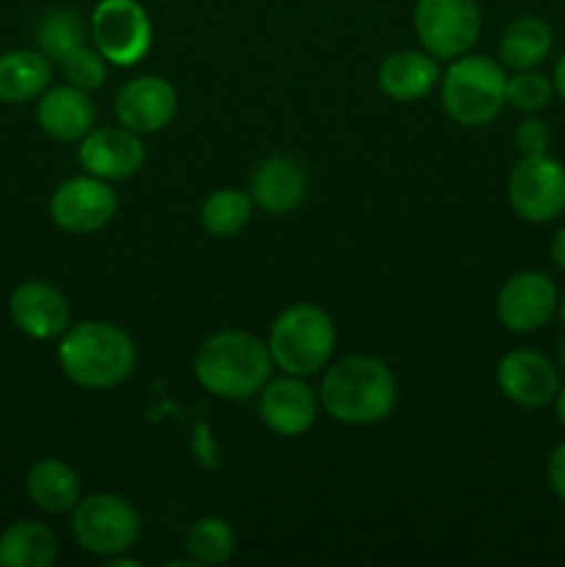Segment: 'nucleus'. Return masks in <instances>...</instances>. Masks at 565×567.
Instances as JSON below:
<instances>
[{"mask_svg": "<svg viewBox=\"0 0 565 567\" xmlns=\"http://www.w3.org/2000/svg\"><path fill=\"white\" fill-rule=\"evenodd\" d=\"M53 81V61L39 50L0 53V103L20 105L37 100Z\"/></svg>", "mask_w": 565, "mask_h": 567, "instance_id": "obj_21", "label": "nucleus"}, {"mask_svg": "<svg viewBox=\"0 0 565 567\" xmlns=\"http://www.w3.org/2000/svg\"><path fill=\"white\" fill-rule=\"evenodd\" d=\"M546 480L554 496L565 504V443H559V446L552 452V457H548Z\"/></svg>", "mask_w": 565, "mask_h": 567, "instance_id": "obj_30", "label": "nucleus"}, {"mask_svg": "<svg viewBox=\"0 0 565 567\" xmlns=\"http://www.w3.org/2000/svg\"><path fill=\"white\" fill-rule=\"evenodd\" d=\"M552 44L554 33L546 20L532 14L515 17L513 22H507L502 39H499V61H502L504 70L513 72L535 70L552 53Z\"/></svg>", "mask_w": 565, "mask_h": 567, "instance_id": "obj_22", "label": "nucleus"}, {"mask_svg": "<svg viewBox=\"0 0 565 567\" xmlns=\"http://www.w3.org/2000/svg\"><path fill=\"white\" fill-rule=\"evenodd\" d=\"M37 44L39 53H44L50 61L61 64L64 55H70L72 50L86 44V25H83L81 14L75 9H50L39 20Z\"/></svg>", "mask_w": 565, "mask_h": 567, "instance_id": "obj_25", "label": "nucleus"}, {"mask_svg": "<svg viewBox=\"0 0 565 567\" xmlns=\"http://www.w3.org/2000/svg\"><path fill=\"white\" fill-rule=\"evenodd\" d=\"M9 313L17 330L33 341H55L70 327V302L44 280H25L11 291Z\"/></svg>", "mask_w": 565, "mask_h": 567, "instance_id": "obj_16", "label": "nucleus"}, {"mask_svg": "<svg viewBox=\"0 0 565 567\" xmlns=\"http://www.w3.org/2000/svg\"><path fill=\"white\" fill-rule=\"evenodd\" d=\"M269 343L244 330H222L194 354V377L210 396L244 402L271 380Z\"/></svg>", "mask_w": 565, "mask_h": 567, "instance_id": "obj_3", "label": "nucleus"}, {"mask_svg": "<svg viewBox=\"0 0 565 567\" xmlns=\"http://www.w3.org/2000/svg\"><path fill=\"white\" fill-rule=\"evenodd\" d=\"M557 302L559 291L552 277L543 271H521L499 288L496 316L510 332L530 336L552 321Z\"/></svg>", "mask_w": 565, "mask_h": 567, "instance_id": "obj_11", "label": "nucleus"}, {"mask_svg": "<svg viewBox=\"0 0 565 567\" xmlns=\"http://www.w3.org/2000/svg\"><path fill=\"white\" fill-rule=\"evenodd\" d=\"M557 363L565 369V338L557 343Z\"/></svg>", "mask_w": 565, "mask_h": 567, "instance_id": "obj_34", "label": "nucleus"}, {"mask_svg": "<svg viewBox=\"0 0 565 567\" xmlns=\"http://www.w3.org/2000/svg\"><path fill=\"white\" fill-rule=\"evenodd\" d=\"M557 313H559V321L565 324V293H559V302H557Z\"/></svg>", "mask_w": 565, "mask_h": 567, "instance_id": "obj_35", "label": "nucleus"}, {"mask_svg": "<svg viewBox=\"0 0 565 567\" xmlns=\"http://www.w3.org/2000/svg\"><path fill=\"white\" fill-rule=\"evenodd\" d=\"M552 83H554V92L565 100V53H563V59L557 61V66H554Z\"/></svg>", "mask_w": 565, "mask_h": 567, "instance_id": "obj_32", "label": "nucleus"}, {"mask_svg": "<svg viewBox=\"0 0 565 567\" xmlns=\"http://www.w3.org/2000/svg\"><path fill=\"white\" fill-rule=\"evenodd\" d=\"M59 363L72 385L109 391L131 377L136 365V343L111 321H78L61 336Z\"/></svg>", "mask_w": 565, "mask_h": 567, "instance_id": "obj_2", "label": "nucleus"}, {"mask_svg": "<svg viewBox=\"0 0 565 567\" xmlns=\"http://www.w3.org/2000/svg\"><path fill=\"white\" fill-rule=\"evenodd\" d=\"M319 402L338 424L371 426L393 413L397 380L380 358L349 354L327 369Z\"/></svg>", "mask_w": 565, "mask_h": 567, "instance_id": "obj_1", "label": "nucleus"}, {"mask_svg": "<svg viewBox=\"0 0 565 567\" xmlns=\"http://www.w3.org/2000/svg\"><path fill=\"white\" fill-rule=\"evenodd\" d=\"M186 548L197 565H222L236 551V532L225 518L194 520L186 535Z\"/></svg>", "mask_w": 565, "mask_h": 567, "instance_id": "obj_26", "label": "nucleus"}, {"mask_svg": "<svg viewBox=\"0 0 565 567\" xmlns=\"http://www.w3.org/2000/svg\"><path fill=\"white\" fill-rule=\"evenodd\" d=\"M415 37L438 61H454L474 48L482 31L476 0H419L413 11Z\"/></svg>", "mask_w": 565, "mask_h": 567, "instance_id": "obj_7", "label": "nucleus"}, {"mask_svg": "<svg viewBox=\"0 0 565 567\" xmlns=\"http://www.w3.org/2000/svg\"><path fill=\"white\" fill-rule=\"evenodd\" d=\"M554 410H557L559 426H563V430H565V382H563V385H559L557 396H554Z\"/></svg>", "mask_w": 565, "mask_h": 567, "instance_id": "obj_33", "label": "nucleus"}, {"mask_svg": "<svg viewBox=\"0 0 565 567\" xmlns=\"http://www.w3.org/2000/svg\"><path fill=\"white\" fill-rule=\"evenodd\" d=\"M55 557V532L39 520H17L0 535V567H50Z\"/></svg>", "mask_w": 565, "mask_h": 567, "instance_id": "obj_23", "label": "nucleus"}, {"mask_svg": "<svg viewBox=\"0 0 565 567\" xmlns=\"http://www.w3.org/2000/svg\"><path fill=\"white\" fill-rule=\"evenodd\" d=\"M59 66L66 83L83 89V92H94L109 81V61L97 48H89V44H81L70 55H64Z\"/></svg>", "mask_w": 565, "mask_h": 567, "instance_id": "obj_27", "label": "nucleus"}, {"mask_svg": "<svg viewBox=\"0 0 565 567\" xmlns=\"http://www.w3.org/2000/svg\"><path fill=\"white\" fill-rule=\"evenodd\" d=\"M37 122L55 142H81L97 122V109L89 92L72 83H61L39 94Z\"/></svg>", "mask_w": 565, "mask_h": 567, "instance_id": "obj_18", "label": "nucleus"}, {"mask_svg": "<svg viewBox=\"0 0 565 567\" xmlns=\"http://www.w3.org/2000/svg\"><path fill=\"white\" fill-rule=\"evenodd\" d=\"M72 537L94 557L125 554L142 532L138 509L116 493H92L72 507Z\"/></svg>", "mask_w": 565, "mask_h": 567, "instance_id": "obj_6", "label": "nucleus"}, {"mask_svg": "<svg viewBox=\"0 0 565 567\" xmlns=\"http://www.w3.org/2000/svg\"><path fill=\"white\" fill-rule=\"evenodd\" d=\"M319 396L302 377H277L260 388L258 413L260 421L269 426L275 435L297 437L305 435L316 424L319 415Z\"/></svg>", "mask_w": 565, "mask_h": 567, "instance_id": "obj_15", "label": "nucleus"}, {"mask_svg": "<svg viewBox=\"0 0 565 567\" xmlns=\"http://www.w3.org/2000/svg\"><path fill=\"white\" fill-rule=\"evenodd\" d=\"M266 343L282 374L310 377L325 369L336 352V324L319 305L297 302L277 316Z\"/></svg>", "mask_w": 565, "mask_h": 567, "instance_id": "obj_5", "label": "nucleus"}, {"mask_svg": "<svg viewBox=\"0 0 565 567\" xmlns=\"http://www.w3.org/2000/svg\"><path fill=\"white\" fill-rule=\"evenodd\" d=\"M548 144H552V133H548L546 122H541L537 116H526L515 127V147H518L521 155L548 153Z\"/></svg>", "mask_w": 565, "mask_h": 567, "instance_id": "obj_29", "label": "nucleus"}, {"mask_svg": "<svg viewBox=\"0 0 565 567\" xmlns=\"http://www.w3.org/2000/svg\"><path fill=\"white\" fill-rule=\"evenodd\" d=\"M25 491L33 507L48 515L72 513V507L81 502V480L75 468L59 457H44L33 463L28 471Z\"/></svg>", "mask_w": 565, "mask_h": 567, "instance_id": "obj_20", "label": "nucleus"}, {"mask_svg": "<svg viewBox=\"0 0 565 567\" xmlns=\"http://www.w3.org/2000/svg\"><path fill=\"white\" fill-rule=\"evenodd\" d=\"M441 81V66L427 50H397L386 55L377 72L382 94L397 103H415L427 97Z\"/></svg>", "mask_w": 565, "mask_h": 567, "instance_id": "obj_19", "label": "nucleus"}, {"mask_svg": "<svg viewBox=\"0 0 565 567\" xmlns=\"http://www.w3.org/2000/svg\"><path fill=\"white\" fill-rule=\"evenodd\" d=\"M253 197L249 192H238V188H219V192L208 194L203 203L199 219L203 227L216 238H233L249 225L253 219Z\"/></svg>", "mask_w": 565, "mask_h": 567, "instance_id": "obj_24", "label": "nucleus"}, {"mask_svg": "<svg viewBox=\"0 0 565 567\" xmlns=\"http://www.w3.org/2000/svg\"><path fill=\"white\" fill-rule=\"evenodd\" d=\"M114 114L120 125L138 133V136L164 131L177 114L175 86L161 75L131 78L116 92Z\"/></svg>", "mask_w": 565, "mask_h": 567, "instance_id": "obj_12", "label": "nucleus"}, {"mask_svg": "<svg viewBox=\"0 0 565 567\" xmlns=\"http://www.w3.org/2000/svg\"><path fill=\"white\" fill-rule=\"evenodd\" d=\"M496 385L518 408H546L559 391L557 365L535 349H513L496 365Z\"/></svg>", "mask_w": 565, "mask_h": 567, "instance_id": "obj_13", "label": "nucleus"}, {"mask_svg": "<svg viewBox=\"0 0 565 567\" xmlns=\"http://www.w3.org/2000/svg\"><path fill=\"white\" fill-rule=\"evenodd\" d=\"M441 103L458 125H491L507 103L502 61L469 53L449 61V70L441 78Z\"/></svg>", "mask_w": 565, "mask_h": 567, "instance_id": "obj_4", "label": "nucleus"}, {"mask_svg": "<svg viewBox=\"0 0 565 567\" xmlns=\"http://www.w3.org/2000/svg\"><path fill=\"white\" fill-rule=\"evenodd\" d=\"M249 197L264 214H291L308 197V172L294 155H269L249 177Z\"/></svg>", "mask_w": 565, "mask_h": 567, "instance_id": "obj_17", "label": "nucleus"}, {"mask_svg": "<svg viewBox=\"0 0 565 567\" xmlns=\"http://www.w3.org/2000/svg\"><path fill=\"white\" fill-rule=\"evenodd\" d=\"M78 161L83 169L103 181H127L144 164L142 136L125 125L92 127L78 144Z\"/></svg>", "mask_w": 565, "mask_h": 567, "instance_id": "obj_14", "label": "nucleus"}, {"mask_svg": "<svg viewBox=\"0 0 565 567\" xmlns=\"http://www.w3.org/2000/svg\"><path fill=\"white\" fill-rule=\"evenodd\" d=\"M554 94V83L537 70H518L507 78V103L521 114H537L548 109Z\"/></svg>", "mask_w": 565, "mask_h": 567, "instance_id": "obj_28", "label": "nucleus"}, {"mask_svg": "<svg viewBox=\"0 0 565 567\" xmlns=\"http://www.w3.org/2000/svg\"><path fill=\"white\" fill-rule=\"evenodd\" d=\"M116 208H120V199L111 183L89 172L64 181L50 197V219L72 236L103 230L114 219Z\"/></svg>", "mask_w": 565, "mask_h": 567, "instance_id": "obj_10", "label": "nucleus"}, {"mask_svg": "<svg viewBox=\"0 0 565 567\" xmlns=\"http://www.w3.org/2000/svg\"><path fill=\"white\" fill-rule=\"evenodd\" d=\"M507 199L532 225L554 221L565 210V166L548 153L521 155L507 177Z\"/></svg>", "mask_w": 565, "mask_h": 567, "instance_id": "obj_9", "label": "nucleus"}, {"mask_svg": "<svg viewBox=\"0 0 565 567\" xmlns=\"http://www.w3.org/2000/svg\"><path fill=\"white\" fill-rule=\"evenodd\" d=\"M89 33L94 48L114 66H136L153 44V22L138 0H100Z\"/></svg>", "mask_w": 565, "mask_h": 567, "instance_id": "obj_8", "label": "nucleus"}, {"mask_svg": "<svg viewBox=\"0 0 565 567\" xmlns=\"http://www.w3.org/2000/svg\"><path fill=\"white\" fill-rule=\"evenodd\" d=\"M548 255H552L554 266L565 271V227H559L552 238V247H548Z\"/></svg>", "mask_w": 565, "mask_h": 567, "instance_id": "obj_31", "label": "nucleus"}]
</instances>
